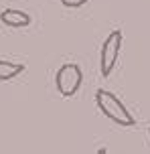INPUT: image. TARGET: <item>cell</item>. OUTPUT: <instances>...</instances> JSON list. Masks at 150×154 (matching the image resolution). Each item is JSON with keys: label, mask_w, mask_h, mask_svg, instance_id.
I'll return each instance as SVG.
<instances>
[{"label": "cell", "mask_w": 150, "mask_h": 154, "mask_svg": "<svg viewBox=\"0 0 150 154\" xmlns=\"http://www.w3.org/2000/svg\"><path fill=\"white\" fill-rule=\"evenodd\" d=\"M95 101H97V108L103 112V116L110 118L112 122H116L118 126L130 128V126H134V124H136L134 116L128 112V108L112 91L97 89V91H95Z\"/></svg>", "instance_id": "1"}, {"label": "cell", "mask_w": 150, "mask_h": 154, "mask_svg": "<svg viewBox=\"0 0 150 154\" xmlns=\"http://www.w3.org/2000/svg\"><path fill=\"white\" fill-rule=\"evenodd\" d=\"M81 81H83V73L75 63H65L55 73V87L63 97L75 95L77 89L81 87Z\"/></svg>", "instance_id": "2"}, {"label": "cell", "mask_w": 150, "mask_h": 154, "mask_svg": "<svg viewBox=\"0 0 150 154\" xmlns=\"http://www.w3.org/2000/svg\"><path fill=\"white\" fill-rule=\"evenodd\" d=\"M122 41H124L122 31H112L108 35V38L103 41L102 53H99V71H102L103 77H108L116 67L120 51H122Z\"/></svg>", "instance_id": "3"}, {"label": "cell", "mask_w": 150, "mask_h": 154, "mask_svg": "<svg viewBox=\"0 0 150 154\" xmlns=\"http://www.w3.org/2000/svg\"><path fill=\"white\" fill-rule=\"evenodd\" d=\"M0 20L6 24V26H12V29H23L31 23V16L23 12V10H14V8H6L0 12Z\"/></svg>", "instance_id": "4"}, {"label": "cell", "mask_w": 150, "mask_h": 154, "mask_svg": "<svg viewBox=\"0 0 150 154\" xmlns=\"http://www.w3.org/2000/svg\"><path fill=\"white\" fill-rule=\"evenodd\" d=\"M24 71L23 63H12V61H0V81H8L14 79Z\"/></svg>", "instance_id": "5"}, {"label": "cell", "mask_w": 150, "mask_h": 154, "mask_svg": "<svg viewBox=\"0 0 150 154\" xmlns=\"http://www.w3.org/2000/svg\"><path fill=\"white\" fill-rule=\"evenodd\" d=\"M87 0H61V4H65V6H69V8H79V6H83Z\"/></svg>", "instance_id": "6"}]
</instances>
